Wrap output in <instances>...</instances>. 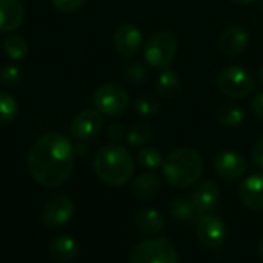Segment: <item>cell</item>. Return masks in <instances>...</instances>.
Masks as SVG:
<instances>
[{"label":"cell","mask_w":263,"mask_h":263,"mask_svg":"<svg viewBox=\"0 0 263 263\" xmlns=\"http://www.w3.org/2000/svg\"><path fill=\"white\" fill-rule=\"evenodd\" d=\"M74 148L71 142L57 133L39 137L29 149L28 168L32 179L45 188H59L71 176Z\"/></svg>","instance_id":"cell-1"},{"label":"cell","mask_w":263,"mask_h":263,"mask_svg":"<svg viewBox=\"0 0 263 263\" xmlns=\"http://www.w3.org/2000/svg\"><path fill=\"white\" fill-rule=\"evenodd\" d=\"M203 170L205 163L202 154L190 146H182L171 151L162 165L165 180L179 190H185L197 183L203 174Z\"/></svg>","instance_id":"cell-2"},{"label":"cell","mask_w":263,"mask_h":263,"mask_svg":"<svg viewBox=\"0 0 263 263\" xmlns=\"http://www.w3.org/2000/svg\"><path fill=\"white\" fill-rule=\"evenodd\" d=\"M94 173L105 185L122 186L134 174V159L122 145H105L94 157Z\"/></svg>","instance_id":"cell-3"},{"label":"cell","mask_w":263,"mask_h":263,"mask_svg":"<svg viewBox=\"0 0 263 263\" xmlns=\"http://www.w3.org/2000/svg\"><path fill=\"white\" fill-rule=\"evenodd\" d=\"M177 37L171 31H159L153 34L145 46V62L156 69L171 68L177 55Z\"/></svg>","instance_id":"cell-4"},{"label":"cell","mask_w":263,"mask_h":263,"mask_svg":"<svg viewBox=\"0 0 263 263\" xmlns=\"http://www.w3.org/2000/svg\"><path fill=\"white\" fill-rule=\"evenodd\" d=\"M129 263H179V254L168 239L153 237L142 240L133 248Z\"/></svg>","instance_id":"cell-5"},{"label":"cell","mask_w":263,"mask_h":263,"mask_svg":"<svg viewBox=\"0 0 263 263\" xmlns=\"http://www.w3.org/2000/svg\"><path fill=\"white\" fill-rule=\"evenodd\" d=\"M219 91L230 99H247L256 88L254 77L242 66H227L217 76Z\"/></svg>","instance_id":"cell-6"},{"label":"cell","mask_w":263,"mask_h":263,"mask_svg":"<svg viewBox=\"0 0 263 263\" xmlns=\"http://www.w3.org/2000/svg\"><path fill=\"white\" fill-rule=\"evenodd\" d=\"M92 103L100 114L105 116H120L128 109L129 94L117 83L100 85L92 94Z\"/></svg>","instance_id":"cell-7"},{"label":"cell","mask_w":263,"mask_h":263,"mask_svg":"<svg viewBox=\"0 0 263 263\" xmlns=\"http://www.w3.org/2000/svg\"><path fill=\"white\" fill-rule=\"evenodd\" d=\"M196 234H197L199 242L205 248L214 250L225 243L228 231H227L225 222L219 216L211 213V214H206V216H202L197 219Z\"/></svg>","instance_id":"cell-8"},{"label":"cell","mask_w":263,"mask_h":263,"mask_svg":"<svg viewBox=\"0 0 263 263\" xmlns=\"http://www.w3.org/2000/svg\"><path fill=\"white\" fill-rule=\"evenodd\" d=\"M213 168L225 180H239L248 171L247 159L236 151H222L213 160Z\"/></svg>","instance_id":"cell-9"},{"label":"cell","mask_w":263,"mask_h":263,"mask_svg":"<svg viewBox=\"0 0 263 263\" xmlns=\"http://www.w3.org/2000/svg\"><path fill=\"white\" fill-rule=\"evenodd\" d=\"M74 214V203L66 196L51 197L42 211V222L48 228H57L69 222Z\"/></svg>","instance_id":"cell-10"},{"label":"cell","mask_w":263,"mask_h":263,"mask_svg":"<svg viewBox=\"0 0 263 263\" xmlns=\"http://www.w3.org/2000/svg\"><path fill=\"white\" fill-rule=\"evenodd\" d=\"M190 199L196 208V216L199 219L214 211V208L220 200V188L213 180H203L194 186Z\"/></svg>","instance_id":"cell-11"},{"label":"cell","mask_w":263,"mask_h":263,"mask_svg":"<svg viewBox=\"0 0 263 263\" xmlns=\"http://www.w3.org/2000/svg\"><path fill=\"white\" fill-rule=\"evenodd\" d=\"M142 31L133 23L120 25L114 32V48L125 59H133L142 48Z\"/></svg>","instance_id":"cell-12"},{"label":"cell","mask_w":263,"mask_h":263,"mask_svg":"<svg viewBox=\"0 0 263 263\" xmlns=\"http://www.w3.org/2000/svg\"><path fill=\"white\" fill-rule=\"evenodd\" d=\"M103 126V117L96 109H85L79 112L71 123V134L77 140L92 139L100 133Z\"/></svg>","instance_id":"cell-13"},{"label":"cell","mask_w":263,"mask_h":263,"mask_svg":"<svg viewBox=\"0 0 263 263\" xmlns=\"http://www.w3.org/2000/svg\"><path fill=\"white\" fill-rule=\"evenodd\" d=\"M248 45H250V32L240 25H233L227 28L219 39V49L223 55L228 57L240 55L248 48Z\"/></svg>","instance_id":"cell-14"},{"label":"cell","mask_w":263,"mask_h":263,"mask_svg":"<svg viewBox=\"0 0 263 263\" xmlns=\"http://www.w3.org/2000/svg\"><path fill=\"white\" fill-rule=\"evenodd\" d=\"M240 202L251 211H263V173L247 177L239 186Z\"/></svg>","instance_id":"cell-15"},{"label":"cell","mask_w":263,"mask_h":263,"mask_svg":"<svg viewBox=\"0 0 263 263\" xmlns=\"http://www.w3.org/2000/svg\"><path fill=\"white\" fill-rule=\"evenodd\" d=\"M25 17L20 0H0V31L11 32L17 29Z\"/></svg>","instance_id":"cell-16"},{"label":"cell","mask_w":263,"mask_h":263,"mask_svg":"<svg viewBox=\"0 0 263 263\" xmlns=\"http://www.w3.org/2000/svg\"><path fill=\"white\" fill-rule=\"evenodd\" d=\"M133 194L140 200H153L162 190V179L156 173H143L133 182Z\"/></svg>","instance_id":"cell-17"},{"label":"cell","mask_w":263,"mask_h":263,"mask_svg":"<svg viewBox=\"0 0 263 263\" xmlns=\"http://www.w3.org/2000/svg\"><path fill=\"white\" fill-rule=\"evenodd\" d=\"M49 251L51 256L55 262L59 263H69L72 260H76V257L79 256V245L72 237L68 236H60L55 237L51 245H49Z\"/></svg>","instance_id":"cell-18"},{"label":"cell","mask_w":263,"mask_h":263,"mask_svg":"<svg viewBox=\"0 0 263 263\" xmlns=\"http://www.w3.org/2000/svg\"><path fill=\"white\" fill-rule=\"evenodd\" d=\"M136 227L139 228V231L145 233V234H159L163 231L165 228V219L163 216L154 210V208H145L140 210L136 216Z\"/></svg>","instance_id":"cell-19"},{"label":"cell","mask_w":263,"mask_h":263,"mask_svg":"<svg viewBox=\"0 0 263 263\" xmlns=\"http://www.w3.org/2000/svg\"><path fill=\"white\" fill-rule=\"evenodd\" d=\"M180 86H182V80L179 74L171 68L162 69L156 80V92L162 99H173L174 96L179 94Z\"/></svg>","instance_id":"cell-20"},{"label":"cell","mask_w":263,"mask_h":263,"mask_svg":"<svg viewBox=\"0 0 263 263\" xmlns=\"http://www.w3.org/2000/svg\"><path fill=\"white\" fill-rule=\"evenodd\" d=\"M216 120L227 128H237L245 122V111L236 103H222L216 109Z\"/></svg>","instance_id":"cell-21"},{"label":"cell","mask_w":263,"mask_h":263,"mask_svg":"<svg viewBox=\"0 0 263 263\" xmlns=\"http://www.w3.org/2000/svg\"><path fill=\"white\" fill-rule=\"evenodd\" d=\"M170 214L174 220L180 222H191L196 219V208L190 197H176L170 203Z\"/></svg>","instance_id":"cell-22"},{"label":"cell","mask_w":263,"mask_h":263,"mask_svg":"<svg viewBox=\"0 0 263 263\" xmlns=\"http://www.w3.org/2000/svg\"><path fill=\"white\" fill-rule=\"evenodd\" d=\"M153 126L149 123H134L128 133H126V142L129 146H134V148H140V146H145L151 139H153Z\"/></svg>","instance_id":"cell-23"},{"label":"cell","mask_w":263,"mask_h":263,"mask_svg":"<svg viewBox=\"0 0 263 263\" xmlns=\"http://www.w3.org/2000/svg\"><path fill=\"white\" fill-rule=\"evenodd\" d=\"M3 51L9 59L20 60L28 52V43L20 35H8L3 42Z\"/></svg>","instance_id":"cell-24"},{"label":"cell","mask_w":263,"mask_h":263,"mask_svg":"<svg viewBox=\"0 0 263 263\" xmlns=\"http://www.w3.org/2000/svg\"><path fill=\"white\" fill-rule=\"evenodd\" d=\"M137 162L142 168L154 171L163 165V157L159 149L145 146V148H140V151L137 153Z\"/></svg>","instance_id":"cell-25"},{"label":"cell","mask_w":263,"mask_h":263,"mask_svg":"<svg viewBox=\"0 0 263 263\" xmlns=\"http://www.w3.org/2000/svg\"><path fill=\"white\" fill-rule=\"evenodd\" d=\"M18 111V105L15 99L8 94L0 91V125H8L11 123Z\"/></svg>","instance_id":"cell-26"},{"label":"cell","mask_w":263,"mask_h":263,"mask_svg":"<svg viewBox=\"0 0 263 263\" xmlns=\"http://www.w3.org/2000/svg\"><path fill=\"white\" fill-rule=\"evenodd\" d=\"M122 71H123L125 79L133 85H142L148 79V71L145 65L140 62H128L123 65Z\"/></svg>","instance_id":"cell-27"},{"label":"cell","mask_w":263,"mask_h":263,"mask_svg":"<svg viewBox=\"0 0 263 263\" xmlns=\"http://www.w3.org/2000/svg\"><path fill=\"white\" fill-rule=\"evenodd\" d=\"M134 109L142 117H153L159 112L160 103L151 96H139L134 102Z\"/></svg>","instance_id":"cell-28"},{"label":"cell","mask_w":263,"mask_h":263,"mask_svg":"<svg viewBox=\"0 0 263 263\" xmlns=\"http://www.w3.org/2000/svg\"><path fill=\"white\" fill-rule=\"evenodd\" d=\"M0 79L3 80V83L14 86V85H18V83L22 82L23 72H22L20 68H17V66H14V65H8V66H5V68L2 69Z\"/></svg>","instance_id":"cell-29"},{"label":"cell","mask_w":263,"mask_h":263,"mask_svg":"<svg viewBox=\"0 0 263 263\" xmlns=\"http://www.w3.org/2000/svg\"><path fill=\"white\" fill-rule=\"evenodd\" d=\"M83 3L85 0H52V5L60 12H74L79 8H82Z\"/></svg>","instance_id":"cell-30"},{"label":"cell","mask_w":263,"mask_h":263,"mask_svg":"<svg viewBox=\"0 0 263 263\" xmlns=\"http://www.w3.org/2000/svg\"><path fill=\"white\" fill-rule=\"evenodd\" d=\"M251 157H253L254 165L263 170V137L254 143V146L251 149Z\"/></svg>","instance_id":"cell-31"},{"label":"cell","mask_w":263,"mask_h":263,"mask_svg":"<svg viewBox=\"0 0 263 263\" xmlns=\"http://www.w3.org/2000/svg\"><path fill=\"white\" fill-rule=\"evenodd\" d=\"M123 136H125V128H123L120 123H114V125L109 126V129H108V137H109L114 143L119 142V140H122Z\"/></svg>","instance_id":"cell-32"},{"label":"cell","mask_w":263,"mask_h":263,"mask_svg":"<svg viewBox=\"0 0 263 263\" xmlns=\"http://www.w3.org/2000/svg\"><path fill=\"white\" fill-rule=\"evenodd\" d=\"M251 111H253V114H254L257 119L263 120V92L257 94V96L251 100Z\"/></svg>","instance_id":"cell-33"},{"label":"cell","mask_w":263,"mask_h":263,"mask_svg":"<svg viewBox=\"0 0 263 263\" xmlns=\"http://www.w3.org/2000/svg\"><path fill=\"white\" fill-rule=\"evenodd\" d=\"M234 3H237V5H250V3H253V2H257V0H233Z\"/></svg>","instance_id":"cell-34"},{"label":"cell","mask_w":263,"mask_h":263,"mask_svg":"<svg viewBox=\"0 0 263 263\" xmlns=\"http://www.w3.org/2000/svg\"><path fill=\"white\" fill-rule=\"evenodd\" d=\"M257 251H259V256H260V259L263 260V237H262V240L259 242V248H257Z\"/></svg>","instance_id":"cell-35"},{"label":"cell","mask_w":263,"mask_h":263,"mask_svg":"<svg viewBox=\"0 0 263 263\" xmlns=\"http://www.w3.org/2000/svg\"><path fill=\"white\" fill-rule=\"evenodd\" d=\"M257 76H259V82H260V85L263 86V65L260 66V69H259V74H257Z\"/></svg>","instance_id":"cell-36"},{"label":"cell","mask_w":263,"mask_h":263,"mask_svg":"<svg viewBox=\"0 0 263 263\" xmlns=\"http://www.w3.org/2000/svg\"><path fill=\"white\" fill-rule=\"evenodd\" d=\"M260 2V8H262V11H263V0H259Z\"/></svg>","instance_id":"cell-37"}]
</instances>
